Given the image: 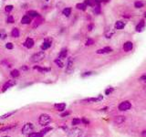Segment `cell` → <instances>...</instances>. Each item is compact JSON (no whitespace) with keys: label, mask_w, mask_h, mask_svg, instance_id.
I'll return each mask as SVG.
<instances>
[{"label":"cell","mask_w":146,"mask_h":137,"mask_svg":"<svg viewBox=\"0 0 146 137\" xmlns=\"http://www.w3.org/2000/svg\"><path fill=\"white\" fill-rule=\"evenodd\" d=\"M50 122H51V117L49 114L46 113L41 114L39 116V119H38V123L42 126H48L50 124Z\"/></svg>","instance_id":"obj_1"},{"label":"cell","mask_w":146,"mask_h":137,"mask_svg":"<svg viewBox=\"0 0 146 137\" xmlns=\"http://www.w3.org/2000/svg\"><path fill=\"white\" fill-rule=\"evenodd\" d=\"M44 58H45V52L44 51H39L37 53H35L32 57L30 58V61H32V62H38V61L43 60Z\"/></svg>","instance_id":"obj_2"},{"label":"cell","mask_w":146,"mask_h":137,"mask_svg":"<svg viewBox=\"0 0 146 137\" xmlns=\"http://www.w3.org/2000/svg\"><path fill=\"white\" fill-rule=\"evenodd\" d=\"M34 130V125L31 123H27L23 126L22 128V134H31Z\"/></svg>","instance_id":"obj_3"},{"label":"cell","mask_w":146,"mask_h":137,"mask_svg":"<svg viewBox=\"0 0 146 137\" xmlns=\"http://www.w3.org/2000/svg\"><path fill=\"white\" fill-rule=\"evenodd\" d=\"M118 108H119L120 111L125 112V111H128L132 108V103L130 102L129 100H125V101H122V103H120Z\"/></svg>","instance_id":"obj_4"},{"label":"cell","mask_w":146,"mask_h":137,"mask_svg":"<svg viewBox=\"0 0 146 137\" xmlns=\"http://www.w3.org/2000/svg\"><path fill=\"white\" fill-rule=\"evenodd\" d=\"M82 134V132L79 128H73L69 132L68 136L69 137H80Z\"/></svg>","instance_id":"obj_5"},{"label":"cell","mask_w":146,"mask_h":137,"mask_svg":"<svg viewBox=\"0 0 146 137\" xmlns=\"http://www.w3.org/2000/svg\"><path fill=\"white\" fill-rule=\"evenodd\" d=\"M74 70V66H73V59L72 58H70L69 60H68V65H67V69H66V72L68 74H70Z\"/></svg>","instance_id":"obj_6"},{"label":"cell","mask_w":146,"mask_h":137,"mask_svg":"<svg viewBox=\"0 0 146 137\" xmlns=\"http://www.w3.org/2000/svg\"><path fill=\"white\" fill-rule=\"evenodd\" d=\"M14 85H16V81L13 80H8V81H7L6 83L4 84L3 86V90H2V91H6V90H7V89H9V88H11L12 86H14Z\"/></svg>","instance_id":"obj_7"},{"label":"cell","mask_w":146,"mask_h":137,"mask_svg":"<svg viewBox=\"0 0 146 137\" xmlns=\"http://www.w3.org/2000/svg\"><path fill=\"white\" fill-rule=\"evenodd\" d=\"M100 100H102V96H99L98 98H89V99H85L81 101L82 102H97Z\"/></svg>","instance_id":"obj_8"},{"label":"cell","mask_w":146,"mask_h":137,"mask_svg":"<svg viewBox=\"0 0 146 137\" xmlns=\"http://www.w3.org/2000/svg\"><path fill=\"white\" fill-rule=\"evenodd\" d=\"M54 107L56 108V110L59 111V112H64L65 109H66V104L63 103V102H61V103H57L54 105Z\"/></svg>","instance_id":"obj_9"},{"label":"cell","mask_w":146,"mask_h":137,"mask_svg":"<svg viewBox=\"0 0 146 137\" xmlns=\"http://www.w3.org/2000/svg\"><path fill=\"white\" fill-rule=\"evenodd\" d=\"M132 49H133V43H132V42L128 41L126 43H124V45H123V50H124V51H126V52L131 51Z\"/></svg>","instance_id":"obj_10"},{"label":"cell","mask_w":146,"mask_h":137,"mask_svg":"<svg viewBox=\"0 0 146 137\" xmlns=\"http://www.w3.org/2000/svg\"><path fill=\"white\" fill-rule=\"evenodd\" d=\"M25 46H26L27 49H31V48L34 46V40L32 39V38H30V37L27 38L26 42H25Z\"/></svg>","instance_id":"obj_11"},{"label":"cell","mask_w":146,"mask_h":137,"mask_svg":"<svg viewBox=\"0 0 146 137\" xmlns=\"http://www.w3.org/2000/svg\"><path fill=\"white\" fill-rule=\"evenodd\" d=\"M112 50L110 49V48L107 47V48H104L102 50H97V53L98 54H105V53H110V52H111Z\"/></svg>","instance_id":"obj_12"},{"label":"cell","mask_w":146,"mask_h":137,"mask_svg":"<svg viewBox=\"0 0 146 137\" xmlns=\"http://www.w3.org/2000/svg\"><path fill=\"white\" fill-rule=\"evenodd\" d=\"M144 25H145V24H144V21H143V20L140 21V23L138 24V25L136 26V27H135V30H136V31H138V32H141V31L143 29Z\"/></svg>","instance_id":"obj_13"},{"label":"cell","mask_w":146,"mask_h":137,"mask_svg":"<svg viewBox=\"0 0 146 137\" xmlns=\"http://www.w3.org/2000/svg\"><path fill=\"white\" fill-rule=\"evenodd\" d=\"M125 121V117L124 116H117L115 119H114V123L117 124H122Z\"/></svg>","instance_id":"obj_14"},{"label":"cell","mask_w":146,"mask_h":137,"mask_svg":"<svg viewBox=\"0 0 146 137\" xmlns=\"http://www.w3.org/2000/svg\"><path fill=\"white\" fill-rule=\"evenodd\" d=\"M50 46H51V41H50V40H45L41 48H42V50H48Z\"/></svg>","instance_id":"obj_15"},{"label":"cell","mask_w":146,"mask_h":137,"mask_svg":"<svg viewBox=\"0 0 146 137\" xmlns=\"http://www.w3.org/2000/svg\"><path fill=\"white\" fill-rule=\"evenodd\" d=\"M124 27H125L124 22H122V21H117L116 23H115V28H116V29H122Z\"/></svg>","instance_id":"obj_16"},{"label":"cell","mask_w":146,"mask_h":137,"mask_svg":"<svg viewBox=\"0 0 146 137\" xmlns=\"http://www.w3.org/2000/svg\"><path fill=\"white\" fill-rule=\"evenodd\" d=\"M34 69L36 70H38V71H40V72H47V71H49L50 69L49 68H42V67H39V66H35L34 67Z\"/></svg>","instance_id":"obj_17"},{"label":"cell","mask_w":146,"mask_h":137,"mask_svg":"<svg viewBox=\"0 0 146 137\" xmlns=\"http://www.w3.org/2000/svg\"><path fill=\"white\" fill-rule=\"evenodd\" d=\"M30 22H31V19H30L29 16H25L21 19V23L22 24H29Z\"/></svg>","instance_id":"obj_18"},{"label":"cell","mask_w":146,"mask_h":137,"mask_svg":"<svg viewBox=\"0 0 146 137\" xmlns=\"http://www.w3.org/2000/svg\"><path fill=\"white\" fill-rule=\"evenodd\" d=\"M11 35H12L13 37H19V30L17 29V27H15V28H13V30H12Z\"/></svg>","instance_id":"obj_19"},{"label":"cell","mask_w":146,"mask_h":137,"mask_svg":"<svg viewBox=\"0 0 146 137\" xmlns=\"http://www.w3.org/2000/svg\"><path fill=\"white\" fill-rule=\"evenodd\" d=\"M67 57V50L66 49H63V50L60 51V55H59V59L62 60V59H65Z\"/></svg>","instance_id":"obj_20"},{"label":"cell","mask_w":146,"mask_h":137,"mask_svg":"<svg viewBox=\"0 0 146 137\" xmlns=\"http://www.w3.org/2000/svg\"><path fill=\"white\" fill-rule=\"evenodd\" d=\"M17 112L16 111H13V112H7V113L4 114V115H2L1 117H0V119H7V117H10L11 115H13V114H15Z\"/></svg>","instance_id":"obj_21"},{"label":"cell","mask_w":146,"mask_h":137,"mask_svg":"<svg viewBox=\"0 0 146 137\" xmlns=\"http://www.w3.org/2000/svg\"><path fill=\"white\" fill-rule=\"evenodd\" d=\"M27 15L31 17H38L39 16V14L36 12V11H34V10H31V11H28L27 12Z\"/></svg>","instance_id":"obj_22"},{"label":"cell","mask_w":146,"mask_h":137,"mask_svg":"<svg viewBox=\"0 0 146 137\" xmlns=\"http://www.w3.org/2000/svg\"><path fill=\"white\" fill-rule=\"evenodd\" d=\"M86 5L84 3H80V4H77L76 7L78 9H80V10H83V11H85L86 10Z\"/></svg>","instance_id":"obj_23"},{"label":"cell","mask_w":146,"mask_h":137,"mask_svg":"<svg viewBox=\"0 0 146 137\" xmlns=\"http://www.w3.org/2000/svg\"><path fill=\"white\" fill-rule=\"evenodd\" d=\"M70 13H71V8H70V7H67V8H65V9L63 10V14L66 17H69L70 15Z\"/></svg>","instance_id":"obj_24"},{"label":"cell","mask_w":146,"mask_h":137,"mask_svg":"<svg viewBox=\"0 0 146 137\" xmlns=\"http://www.w3.org/2000/svg\"><path fill=\"white\" fill-rule=\"evenodd\" d=\"M11 76L13 78H17V77H18L19 76V71L17 70H12L11 71Z\"/></svg>","instance_id":"obj_25"},{"label":"cell","mask_w":146,"mask_h":137,"mask_svg":"<svg viewBox=\"0 0 146 137\" xmlns=\"http://www.w3.org/2000/svg\"><path fill=\"white\" fill-rule=\"evenodd\" d=\"M55 63H56L60 68H63L64 67L63 62H62V61L60 60V59H57V60H55Z\"/></svg>","instance_id":"obj_26"},{"label":"cell","mask_w":146,"mask_h":137,"mask_svg":"<svg viewBox=\"0 0 146 137\" xmlns=\"http://www.w3.org/2000/svg\"><path fill=\"white\" fill-rule=\"evenodd\" d=\"M7 37V33H6V31L4 29H1L0 30V38L1 39H5Z\"/></svg>","instance_id":"obj_27"},{"label":"cell","mask_w":146,"mask_h":137,"mask_svg":"<svg viewBox=\"0 0 146 137\" xmlns=\"http://www.w3.org/2000/svg\"><path fill=\"white\" fill-rule=\"evenodd\" d=\"M81 123V120L80 119H78V118H74L72 120V125H78Z\"/></svg>","instance_id":"obj_28"},{"label":"cell","mask_w":146,"mask_h":137,"mask_svg":"<svg viewBox=\"0 0 146 137\" xmlns=\"http://www.w3.org/2000/svg\"><path fill=\"white\" fill-rule=\"evenodd\" d=\"M42 21H43V19H41V18H39V19H36L35 22H34L33 24V27H36L38 25H40V24L42 23Z\"/></svg>","instance_id":"obj_29"},{"label":"cell","mask_w":146,"mask_h":137,"mask_svg":"<svg viewBox=\"0 0 146 137\" xmlns=\"http://www.w3.org/2000/svg\"><path fill=\"white\" fill-rule=\"evenodd\" d=\"M28 137H42V134H38V133H34V132H32L31 134H29V136Z\"/></svg>","instance_id":"obj_30"},{"label":"cell","mask_w":146,"mask_h":137,"mask_svg":"<svg viewBox=\"0 0 146 137\" xmlns=\"http://www.w3.org/2000/svg\"><path fill=\"white\" fill-rule=\"evenodd\" d=\"M134 7H137V8H141V7H143V3L141 2V1H137V2L134 3Z\"/></svg>","instance_id":"obj_31"},{"label":"cell","mask_w":146,"mask_h":137,"mask_svg":"<svg viewBox=\"0 0 146 137\" xmlns=\"http://www.w3.org/2000/svg\"><path fill=\"white\" fill-rule=\"evenodd\" d=\"M51 130H52V128H50V127H47L46 129H43V130L41 131V133H40V134H42V135H43V134H47L48 132H49V131H51Z\"/></svg>","instance_id":"obj_32"},{"label":"cell","mask_w":146,"mask_h":137,"mask_svg":"<svg viewBox=\"0 0 146 137\" xmlns=\"http://www.w3.org/2000/svg\"><path fill=\"white\" fill-rule=\"evenodd\" d=\"M84 4H85L86 6H90V7H92V6H93V1H92V0H85Z\"/></svg>","instance_id":"obj_33"},{"label":"cell","mask_w":146,"mask_h":137,"mask_svg":"<svg viewBox=\"0 0 146 137\" xmlns=\"http://www.w3.org/2000/svg\"><path fill=\"white\" fill-rule=\"evenodd\" d=\"M94 12L96 14H100V5H97L96 7H95V8H94Z\"/></svg>","instance_id":"obj_34"},{"label":"cell","mask_w":146,"mask_h":137,"mask_svg":"<svg viewBox=\"0 0 146 137\" xmlns=\"http://www.w3.org/2000/svg\"><path fill=\"white\" fill-rule=\"evenodd\" d=\"M12 9H13V6H11V5L10 6H7V7H5V11L7 12V13L10 12V11H12Z\"/></svg>","instance_id":"obj_35"},{"label":"cell","mask_w":146,"mask_h":137,"mask_svg":"<svg viewBox=\"0 0 146 137\" xmlns=\"http://www.w3.org/2000/svg\"><path fill=\"white\" fill-rule=\"evenodd\" d=\"M113 90H114L113 88H109V89H107V90H105V94H106V95H110V94L112 92Z\"/></svg>","instance_id":"obj_36"},{"label":"cell","mask_w":146,"mask_h":137,"mask_svg":"<svg viewBox=\"0 0 146 137\" xmlns=\"http://www.w3.org/2000/svg\"><path fill=\"white\" fill-rule=\"evenodd\" d=\"M14 126H15V125H11V126H7V127H4V128H2V129L0 130V132H5V131L10 130V129H12Z\"/></svg>","instance_id":"obj_37"},{"label":"cell","mask_w":146,"mask_h":137,"mask_svg":"<svg viewBox=\"0 0 146 137\" xmlns=\"http://www.w3.org/2000/svg\"><path fill=\"white\" fill-rule=\"evenodd\" d=\"M6 48H7V50H13L14 46L12 43H7L6 44Z\"/></svg>","instance_id":"obj_38"},{"label":"cell","mask_w":146,"mask_h":137,"mask_svg":"<svg viewBox=\"0 0 146 137\" xmlns=\"http://www.w3.org/2000/svg\"><path fill=\"white\" fill-rule=\"evenodd\" d=\"M92 74L91 71H88V72H84V73L81 75V77H88V76H90Z\"/></svg>","instance_id":"obj_39"},{"label":"cell","mask_w":146,"mask_h":137,"mask_svg":"<svg viewBox=\"0 0 146 137\" xmlns=\"http://www.w3.org/2000/svg\"><path fill=\"white\" fill-rule=\"evenodd\" d=\"M93 43H94V41H93V39H91V38H89V39L87 40L86 45H87V46H90V45H92Z\"/></svg>","instance_id":"obj_40"},{"label":"cell","mask_w":146,"mask_h":137,"mask_svg":"<svg viewBox=\"0 0 146 137\" xmlns=\"http://www.w3.org/2000/svg\"><path fill=\"white\" fill-rule=\"evenodd\" d=\"M7 23H14V18L12 16H9L7 17Z\"/></svg>","instance_id":"obj_41"},{"label":"cell","mask_w":146,"mask_h":137,"mask_svg":"<svg viewBox=\"0 0 146 137\" xmlns=\"http://www.w3.org/2000/svg\"><path fill=\"white\" fill-rule=\"evenodd\" d=\"M140 80H142V81H144V82H146V73L143 74V76H141V78H140Z\"/></svg>","instance_id":"obj_42"},{"label":"cell","mask_w":146,"mask_h":137,"mask_svg":"<svg viewBox=\"0 0 146 137\" xmlns=\"http://www.w3.org/2000/svg\"><path fill=\"white\" fill-rule=\"evenodd\" d=\"M81 122H82L83 124H90V122L87 120L86 118H84V117H83L82 119H81Z\"/></svg>","instance_id":"obj_43"},{"label":"cell","mask_w":146,"mask_h":137,"mask_svg":"<svg viewBox=\"0 0 146 137\" xmlns=\"http://www.w3.org/2000/svg\"><path fill=\"white\" fill-rule=\"evenodd\" d=\"M93 1V3H95V4H97V5H100V2L102 1V0H92Z\"/></svg>","instance_id":"obj_44"},{"label":"cell","mask_w":146,"mask_h":137,"mask_svg":"<svg viewBox=\"0 0 146 137\" xmlns=\"http://www.w3.org/2000/svg\"><path fill=\"white\" fill-rule=\"evenodd\" d=\"M70 112H64V113L61 114V117H65V116H67V115H69Z\"/></svg>","instance_id":"obj_45"},{"label":"cell","mask_w":146,"mask_h":137,"mask_svg":"<svg viewBox=\"0 0 146 137\" xmlns=\"http://www.w3.org/2000/svg\"><path fill=\"white\" fill-rule=\"evenodd\" d=\"M92 28H93V25L92 24H90V26H89V30L90 31V30H92Z\"/></svg>","instance_id":"obj_46"},{"label":"cell","mask_w":146,"mask_h":137,"mask_svg":"<svg viewBox=\"0 0 146 137\" xmlns=\"http://www.w3.org/2000/svg\"><path fill=\"white\" fill-rule=\"evenodd\" d=\"M23 70H27V66H22V68H21Z\"/></svg>","instance_id":"obj_47"},{"label":"cell","mask_w":146,"mask_h":137,"mask_svg":"<svg viewBox=\"0 0 146 137\" xmlns=\"http://www.w3.org/2000/svg\"><path fill=\"white\" fill-rule=\"evenodd\" d=\"M3 137H9V136H3Z\"/></svg>","instance_id":"obj_48"},{"label":"cell","mask_w":146,"mask_h":137,"mask_svg":"<svg viewBox=\"0 0 146 137\" xmlns=\"http://www.w3.org/2000/svg\"><path fill=\"white\" fill-rule=\"evenodd\" d=\"M145 17H146V13H145Z\"/></svg>","instance_id":"obj_49"},{"label":"cell","mask_w":146,"mask_h":137,"mask_svg":"<svg viewBox=\"0 0 146 137\" xmlns=\"http://www.w3.org/2000/svg\"><path fill=\"white\" fill-rule=\"evenodd\" d=\"M46 1H49V0H46Z\"/></svg>","instance_id":"obj_50"},{"label":"cell","mask_w":146,"mask_h":137,"mask_svg":"<svg viewBox=\"0 0 146 137\" xmlns=\"http://www.w3.org/2000/svg\"><path fill=\"white\" fill-rule=\"evenodd\" d=\"M4 1H6V0H4Z\"/></svg>","instance_id":"obj_51"}]
</instances>
